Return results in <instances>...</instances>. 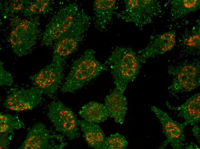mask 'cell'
<instances>
[{"instance_id":"14","label":"cell","mask_w":200,"mask_h":149,"mask_svg":"<svg viewBox=\"0 0 200 149\" xmlns=\"http://www.w3.org/2000/svg\"><path fill=\"white\" fill-rule=\"evenodd\" d=\"M80 38L68 36L61 39L54 44L53 52L55 56L61 58L71 54L77 49Z\"/></svg>"},{"instance_id":"8","label":"cell","mask_w":200,"mask_h":149,"mask_svg":"<svg viewBox=\"0 0 200 149\" xmlns=\"http://www.w3.org/2000/svg\"><path fill=\"white\" fill-rule=\"evenodd\" d=\"M175 77L172 84L168 88L174 93L190 91L199 86V70L194 66H183L176 72Z\"/></svg>"},{"instance_id":"16","label":"cell","mask_w":200,"mask_h":149,"mask_svg":"<svg viewBox=\"0 0 200 149\" xmlns=\"http://www.w3.org/2000/svg\"><path fill=\"white\" fill-rule=\"evenodd\" d=\"M128 143L124 136L116 133L105 138L103 149H125Z\"/></svg>"},{"instance_id":"15","label":"cell","mask_w":200,"mask_h":149,"mask_svg":"<svg viewBox=\"0 0 200 149\" xmlns=\"http://www.w3.org/2000/svg\"><path fill=\"white\" fill-rule=\"evenodd\" d=\"M0 132L1 134L11 133L14 130L24 126V123L18 117L9 114H0Z\"/></svg>"},{"instance_id":"9","label":"cell","mask_w":200,"mask_h":149,"mask_svg":"<svg viewBox=\"0 0 200 149\" xmlns=\"http://www.w3.org/2000/svg\"><path fill=\"white\" fill-rule=\"evenodd\" d=\"M77 6L70 5L67 8L64 16L52 24L49 31V42L57 39L68 32H73V28L82 27L78 19H76Z\"/></svg>"},{"instance_id":"12","label":"cell","mask_w":200,"mask_h":149,"mask_svg":"<svg viewBox=\"0 0 200 149\" xmlns=\"http://www.w3.org/2000/svg\"><path fill=\"white\" fill-rule=\"evenodd\" d=\"M77 122L88 146L96 149H103L105 136L99 125L84 120H78Z\"/></svg>"},{"instance_id":"21","label":"cell","mask_w":200,"mask_h":149,"mask_svg":"<svg viewBox=\"0 0 200 149\" xmlns=\"http://www.w3.org/2000/svg\"><path fill=\"white\" fill-rule=\"evenodd\" d=\"M194 135L195 137L199 143H200V128L197 126H195L192 129Z\"/></svg>"},{"instance_id":"17","label":"cell","mask_w":200,"mask_h":149,"mask_svg":"<svg viewBox=\"0 0 200 149\" xmlns=\"http://www.w3.org/2000/svg\"><path fill=\"white\" fill-rule=\"evenodd\" d=\"M175 35L171 32L162 35L157 41L155 48L159 53H164L171 50L175 44Z\"/></svg>"},{"instance_id":"20","label":"cell","mask_w":200,"mask_h":149,"mask_svg":"<svg viewBox=\"0 0 200 149\" xmlns=\"http://www.w3.org/2000/svg\"><path fill=\"white\" fill-rule=\"evenodd\" d=\"M185 43L186 45L191 47L197 46L200 44V36L199 35H194L186 40Z\"/></svg>"},{"instance_id":"7","label":"cell","mask_w":200,"mask_h":149,"mask_svg":"<svg viewBox=\"0 0 200 149\" xmlns=\"http://www.w3.org/2000/svg\"><path fill=\"white\" fill-rule=\"evenodd\" d=\"M151 110L161 124L163 132L167 138L159 148H164L170 143L174 148L181 149L183 146L182 142L185 140L183 130L186 125L173 120L167 113L155 106H151Z\"/></svg>"},{"instance_id":"2","label":"cell","mask_w":200,"mask_h":149,"mask_svg":"<svg viewBox=\"0 0 200 149\" xmlns=\"http://www.w3.org/2000/svg\"><path fill=\"white\" fill-rule=\"evenodd\" d=\"M114 79L115 88L124 93L128 84L138 74L141 67L135 52L130 48L118 47L106 62Z\"/></svg>"},{"instance_id":"3","label":"cell","mask_w":200,"mask_h":149,"mask_svg":"<svg viewBox=\"0 0 200 149\" xmlns=\"http://www.w3.org/2000/svg\"><path fill=\"white\" fill-rule=\"evenodd\" d=\"M48 116L56 131L68 139L72 140L80 137L75 114L60 101H53L50 104Z\"/></svg>"},{"instance_id":"10","label":"cell","mask_w":200,"mask_h":149,"mask_svg":"<svg viewBox=\"0 0 200 149\" xmlns=\"http://www.w3.org/2000/svg\"><path fill=\"white\" fill-rule=\"evenodd\" d=\"M109 117L116 123L122 124L125 121L128 109L127 101L123 93L115 88L105 99V104Z\"/></svg>"},{"instance_id":"4","label":"cell","mask_w":200,"mask_h":149,"mask_svg":"<svg viewBox=\"0 0 200 149\" xmlns=\"http://www.w3.org/2000/svg\"><path fill=\"white\" fill-rule=\"evenodd\" d=\"M54 59V62L30 77L34 87L49 95L53 94L57 91L63 77L62 60Z\"/></svg>"},{"instance_id":"6","label":"cell","mask_w":200,"mask_h":149,"mask_svg":"<svg viewBox=\"0 0 200 149\" xmlns=\"http://www.w3.org/2000/svg\"><path fill=\"white\" fill-rule=\"evenodd\" d=\"M43 93L35 87L27 89H14L3 104L7 109L17 112L31 110L40 103Z\"/></svg>"},{"instance_id":"19","label":"cell","mask_w":200,"mask_h":149,"mask_svg":"<svg viewBox=\"0 0 200 149\" xmlns=\"http://www.w3.org/2000/svg\"><path fill=\"white\" fill-rule=\"evenodd\" d=\"M48 4V0L37 1L31 6V10L35 13L41 12L47 7Z\"/></svg>"},{"instance_id":"11","label":"cell","mask_w":200,"mask_h":149,"mask_svg":"<svg viewBox=\"0 0 200 149\" xmlns=\"http://www.w3.org/2000/svg\"><path fill=\"white\" fill-rule=\"evenodd\" d=\"M168 108L178 111L179 116L184 118L186 125H191L200 121V94L198 93L191 96L183 104L177 107H172L166 103Z\"/></svg>"},{"instance_id":"22","label":"cell","mask_w":200,"mask_h":149,"mask_svg":"<svg viewBox=\"0 0 200 149\" xmlns=\"http://www.w3.org/2000/svg\"><path fill=\"white\" fill-rule=\"evenodd\" d=\"M184 1V5L185 7H186L187 8H190L191 7H193L196 4V2H197V1Z\"/></svg>"},{"instance_id":"13","label":"cell","mask_w":200,"mask_h":149,"mask_svg":"<svg viewBox=\"0 0 200 149\" xmlns=\"http://www.w3.org/2000/svg\"><path fill=\"white\" fill-rule=\"evenodd\" d=\"M78 113L85 121L96 123L104 122L109 117L105 105L95 101L84 105Z\"/></svg>"},{"instance_id":"18","label":"cell","mask_w":200,"mask_h":149,"mask_svg":"<svg viewBox=\"0 0 200 149\" xmlns=\"http://www.w3.org/2000/svg\"><path fill=\"white\" fill-rule=\"evenodd\" d=\"M0 85L10 86L12 84L13 80L11 74L5 70L0 66Z\"/></svg>"},{"instance_id":"5","label":"cell","mask_w":200,"mask_h":149,"mask_svg":"<svg viewBox=\"0 0 200 149\" xmlns=\"http://www.w3.org/2000/svg\"><path fill=\"white\" fill-rule=\"evenodd\" d=\"M57 141L65 142L64 137L60 134H50L42 123L35 125L28 132L26 138L18 148L21 149H61L64 147L56 143Z\"/></svg>"},{"instance_id":"1","label":"cell","mask_w":200,"mask_h":149,"mask_svg":"<svg viewBox=\"0 0 200 149\" xmlns=\"http://www.w3.org/2000/svg\"><path fill=\"white\" fill-rule=\"evenodd\" d=\"M95 52L88 49L73 63L61 90L73 93L99 76L107 68L95 58Z\"/></svg>"}]
</instances>
